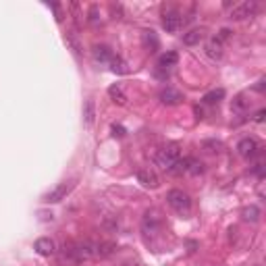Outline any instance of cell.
Masks as SVG:
<instances>
[{
  "label": "cell",
  "mask_w": 266,
  "mask_h": 266,
  "mask_svg": "<svg viewBox=\"0 0 266 266\" xmlns=\"http://www.w3.org/2000/svg\"><path fill=\"white\" fill-rule=\"evenodd\" d=\"M181 160V150L177 144H169L156 152V156H154V164L158 166V169L171 173L175 169V164Z\"/></svg>",
  "instance_id": "cell-1"
},
{
  "label": "cell",
  "mask_w": 266,
  "mask_h": 266,
  "mask_svg": "<svg viewBox=\"0 0 266 266\" xmlns=\"http://www.w3.org/2000/svg\"><path fill=\"white\" fill-rule=\"evenodd\" d=\"M166 202H169V206L179 214L187 216L191 212V198L183 189H171L169 193H166Z\"/></svg>",
  "instance_id": "cell-2"
},
{
  "label": "cell",
  "mask_w": 266,
  "mask_h": 266,
  "mask_svg": "<svg viewBox=\"0 0 266 266\" xmlns=\"http://www.w3.org/2000/svg\"><path fill=\"white\" fill-rule=\"evenodd\" d=\"M258 13V3L256 0H243L239 5H233L231 13H229V19L233 21H245L249 17H254Z\"/></svg>",
  "instance_id": "cell-3"
},
{
  "label": "cell",
  "mask_w": 266,
  "mask_h": 266,
  "mask_svg": "<svg viewBox=\"0 0 266 266\" xmlns=\"http://www.w3.org/2000/svg\"><path fill=\"white\" fill-rule=\"evenodd\" d=\"M75 189V179H69V181H63L59 183L54 189H50L46 195H44V202L46 204H59L63 200H67V195Z\"/></svg>",
  "instance_id": "cell-4"
},
{
  "label": "cell",
  "mask_w": 266,
  "mask_h": 266,
  "mask_svg": "<svg viewBox=\"0 0 266 266\" xmlns=\"http://www.w3.org/2000/svg\"><path fill=\"white\" fill-rule=\"evenodd\" d=\"M160 229H162L160 214L156 212V210H148V212L144 214V218H142V231H144V235L154 237V235L160 233Z\"/></svg>",
  "instance_id": "cell-5"
},
{
  "label": "cell",
  "mask_w": 266,
  "mask_h": 266,
  "mask_svg": "<svg viewBox=\"0 0 266 266\" xmlns=\"http://www.w3.org/2000/svg\"><path fill=\"white\" fill-rule=\"evenodd\" d=\"M260 152V144L256 137H243L239 139V144H237V154H239L241 158H254L256 154Z\"/></svg>",
  "instance_id": "cell-6"
},
{
  "label": "cell",
  "mask_w": 266,
  "mask_h": 266,
  "mask_svg": "<svg viewBox=\"0 0 266 266\" xmlns=\"http://www.w3.org/2000/svg\"><path fill=\"white\" fill-rule=\"evenodd\" d=\"M181 25H183V17L177 11H166L162 15V27L169 34H177L181 30Z\"/></svg>",
  "instance_id": "cell-7"
},
{
  "label": "cell",
  "mask_w": 266,
  "mask_h": 266,
  "mask_svg": "<svg viewBox=\"0 0 266 266\" xmlns=\"http://www.w3.org/2000/svg\"><path fill=\"white\" fill-rule=\"evenodd\" d=\"M34 249L40 256H52V254H57V243H54V239H50V237H40L34 243Z\"/></svg>",
  "instance_id": "cell-8"
},
{
  "label": "cell",
  "mask_w": 266,
  "mask_h": 266,
  "mask_svg": "<svg viewBox=\"0 0 266 266\" xmlns=\"http://www.w3.org/2000/svg\"><path fill=\"white\" fill-rule=\"evenodd\" d=\"M137 181L142 183L144 187H150V189H156L160 185V181H158V175L150 171V169H139L137 171Z\"/></svg>",
  "instance_id": "cell-9"
},
{
  "label": "cell",
  "mask_w": 266,
  "mask_h": 266,
  "mask_svg": "<svg viewBox=\"0 0 266 266\" xmlns=\"http://www.w3.org/2000/svg\"><path fill=\"white\" fill-rule=\"evenodd\" d=\"M92 54H94V61L100 63V65H108L110 61H113V57H115V52L110 50L108 46H104V44L94 46V48H92Z\"/></svg>",
  "instance_id": "cell-10"
},
{
  "label": "cell",
  "mask_w": 266,
  "mask_h": 266,
  "mask_svg": "<svg viewBox=\"0 0 266 266\" xmlns=\"http://www.w3.org/2000/svg\"><path fill=\"white\" fill-rule=\"evenodd\" d=\"M160 100H162V104L175 106V104H179L181 100H183V94H181L179 90H175V88H164L160 92Z\"/></svg>",
  "instance_id": "cell-11"
},
{
  "label": "cell",
  "mask_w": 266,
  "mask_h": 266,
  "mask_svg": "<svg viewBox=\"0 0 266 266\" xmlns=\"http://www.w3.org/2000/svg\"><path fill=\"white\" fill-rule=\"evenodd\" d=\"M204 38H206L204 27H193V30H189L187 34H183V44L185 46H195V44H200Z\"/></svg>",
  "instance_id": "cell-12"
},
{
  "label": "cell",
  "mask_w": 266,
  "mask_h": 266,
  "mask_svg": "<svg viewBox=\"0 0 266 266\" xmlns=\"http://www.w3.org/2000/svg\"><path fill=\"white\" fill-rule=\"evenodd\" d=\"M206 54L212 61H220L222 59V42L218 38H210L206 44Z\"/></svg>",
  "instance_id": "cell-13"
},
{
  "label": "cell",
  "mask_w": 266,
  "mask_h": 266,
  "mask_svg": "<svg viewBox=\"0 0 266 266\" xmlns=\"http://www.w3.org/2000/svg\"><path fill=\"white\" fill-rule=\"evenodd\" d=\"M177 61H179V54L173 52V50H169V52H164L162 57L158 59V69H160V71L169 73V69H173L177 65Z\"/></svg>",
  "instance_id": "cell-14"
},
{
  "label": "cell",
  "mask_w": 266,
  "mask_h": 266,
  "mask_svg": "<svg viewBox=\"0 0 266 266\" xmlns=\"http://www.w3.org/2000/svg\"><path fill=\"white\" fill-rule=\"evenodd\" d=\"M117 251V245L113 241H96V258H108Z\"/></svg>",
  "instance_id": "cell-15"
},
{
  "label": "cell",
  "mask_w": 266,
  "mask_h": 266,
  "mask_svg": "<svg viewBox=\"0 0 266 266\" xmlns=\"http://www.w3.org/2000/svg\"><path fill=\"white\" fill-rule=\"evenodd\" d=\"M183 160V173H189V175H200L204 171V164L198 160V158H181Z\"/></svg>",
  "instance_id": "cell-16"
},
{
  "label": "cell",
  "mask_w": 266,
  "mask_h": 266,
  "mask_svg": "<svg viewBox=\"0 0 266 266\" xmlns=\"http://www.w3.org/2000/svg\"><path fill=\"white\" fill-rule=\"evenodd\" d=\"M108 96H110V100H113L115 104H119V106L127 104V96H125V92H123L121 86H110L108 88Z\"/></svg>",
  "instance_id": "cell-17"
},
{
  "label": "cell",
  "mask_w": 266,
  "mask_h": 266,
  "mask_svg": "<svg viewBox=\"0 0 266 266\" xmlns=\"http://www.w3.org/2000/svg\"><path fill=\"white\" fill-rule=\"evenodd\" d=\"M94 119H96V104L94 100H86V104H83V121H86L88 127H92Z\"/></svg>",
  "instance_id": "cell-18"
},
{
  "label": "cell",
  "mask_w": 266,
  "mask_h": 266,
  "mask_svg": "<svg viewBox=\"0 0 266 266\" xmlns=\"http://www.w3.org/2000/svg\"><path fill=\"white\" fill-rule=\"evenodd\" d=\"M108 65H110V71L117 73V75H125V73H129L127 63H125L121 57H113V61H110Z\"/></svg>",
  "instance_id": "cell-19"
},
{
  "label": "cell",
  "mask_w": 266,
  "mask_h": 266,
  "mask_svg": "<svg viewBox=\"0 0 266 266\" xmlns=\"http://www.w3.org/2000/svg\"><path fill=\"white\" fill-rule=\"evenodd\" d=\"M260 208L258 206H247V208H243L241 210V218L243 220H247V222H258L260 220Z\"/></svg>",
  "instance_id": "cell-20"
},
{
  "label": "cell",
  "mask_w": 266,
  "mask_h": 266,
  "mask_svg": "<svg viewBox=\"0 0 266 266\" xmlns=\"http://www.w3.org/2000/svg\"><path fill=\"white\" fill-rule=\"evenodd\" d=\"M222 98H225V90H212V92H208L204 98H202V100L206 102V104H218L220 100H222Z\"/></svg>",
  "instance_id": "cell-21"
},
{
  "label": "cell",
  "mask_w": 266,
  "mask_h": 266,
  "mask_svg": "<svg viewBox=\"0 0 266 266\" xmlns=\"http://www.w3.org/2000/svg\"><path fill=\"white\" fill-rule=\"evenodd\" d=\"M144 44L150 48V44H152V50L154 48H158V38H156V34L154 32H144Z\"/></svg>",
  "instance_id": "cell-22"
},
{
  "label": "cell",
  "mask_w": 266,
  "mask_h": 266,
  "mask_svg": "<svg viewBox=\"0 0 266 266\" xmlns=\"http://www.w3.org/2000/svg\"><path fill=\"white\" fill-rule=\"evenodd\" d=\"M245 108H247V102L243 100V96H237L233 100V110L235 113H241V110H245Z\"/></svg>",
  "instance_id": "cell-23"
},
{
  "label": "cell",
  "mask_w": 266,
  "mask_h": 266,
  "mask_svg": "<svg viewBox=\"0 0 266 266\" xmlns=\"http://www.w3.org/2000/svg\"><path fill=\"white\" fill-rule=\"evenodd\" d=\"M264 115H266V110H264V108H260L258 113H256V117H254V121H256V123H262V121H264Z\"/></svg>",
  "instance_id": "cell-24"
},
{
  "label": "cell",
  "mask_w": 266,
  "mask_h": 266,
  "mask_svg": "<svg viewBox=\"0 0 266 266\" xmlns=\"http://www.w3.org/2000/svg\"><path fill=\"white\" fill-rule=\"evenodd\" d=\"M113 131H115V135H119V137L125 135V129L121 127V125H113Z\"/></svg>",
  "instance_id": "cell-25"
},
{
  "label": "cell",
  "mask_w": 266,
  "mask_h": 266,
  "mask_svg": "<svg viewBox=\"0 0 266 266\" xmlns=\"http://www.w3.org/2000/svg\"><path fill=\"white\" fill-rule=\"evenodd\" d=\"M90 21H98V7H92V11H90Z\"/></svg>",
  "instance_id": "cell-26"
},
{
  "label": "cell",
  "mask_w": 266,
  "mask_h": 266,
  "mask_svg": "<svg viewBox=\"0 0 266 266\" xmlns=\"http://www.w3.org/2000/svg\"><path fill=\"white\" fill-rule=\"evenodd\" d=\"M254 90H258V92H262V90H264V79H260V81L256 83V86H254Z\"/></svg>",
  "instance_id": "cell-27"
}]
</instances>
